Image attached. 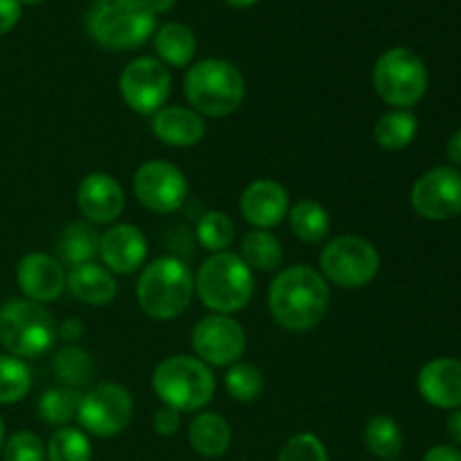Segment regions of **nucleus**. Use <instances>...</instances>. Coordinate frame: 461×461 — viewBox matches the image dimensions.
Returning a JSON list of instances; mask_svg holds the SVG:
<instances>
[{"mask_svg": "<svg viewBox=\"0 0 461 461\" xmlns=\"http://www.w3.org/2000/svg\"><path fill=\"white\" fill-rule=\"evenodd\" d=\"M329 302L327 279L311 266L284 268L268 288L270 315L279 327L293 333L309 331L322 322Z\"/></svg>", "mask_w": 461, "mask_h": 461, "instance_id": "nucleus-1", "label": "nucleus"}, {"mask_svg": "<svg viewBox=\"0 0 461 461\" xmlns=\"http://www.w3.org/2000/svg\"><path fill=\"white\" fill-rule=\"evenodd\" d=\"M194 291L205 309L219 315H232L250 304L255 295V275L239 252H214L198 268Z\"/></svg>", "mask_w": 461, "mask_h": 461, "instance_id": "nucleus-2", "label": "nucleus"}, {"mask_svg": "<svg viewBox=\"0 0 461 461\" xmlns=\"http://www.w3.org/2000/svg\"><path fill=\"white\" fill-rule=\"evenodd\" d=\"M86 30L102 48L135 50L156 34V14L144 0H93Z\"/></svg>", "mask_w": 461, "mask_h": 461, "instance_id": "nucleus-3", "label": "nucleus"}, {"mask_svg": "<svg viewBox=\"0 0 461 461\" xmlns=\"http://www.w3.org/2000/svg\"><path fill=\"white\" fill-rule=\"evenodd\" d=\"M185 97L198 115L228 117L246 99V79L234 63L205 59L194 63L185 75Z\"/></svg>", "mask_w": 461, "mask_h": 461, "instance_id": "nucleus-4", "label": "nucleus"}, {"mask_svg": "<svg viewBox=\"0 0 461 461\" xmlns=\"http://www.w3.org/2000/svg\"><path fill=\"white\" fill-rule=\"evenodd\" d=\"M135 295L149 318L167 322L187 311L194 297V275L178 257H160L140 273Z\"/></svg>", "mask_w": 461, "mask_h": 461, "instance_id": "nucleus-5", "label": "nucleus"}, {"mask_svg": "<svg viewBox=\"0 0 461 461\" xmlns=\"http://www.w3.org/2000/svg\"><path fill=\"white\" fill-rule=\"evenodd\" d=\"M153 392L176 412H198L214 399L216 381L210 365L194 356H169L151 376Z\"/></svg>", "mask_w": 461, "mask_h": 461, "instance_id": "nucleus-6", "label": "nucleus"}, {"mask_svg": "<svg viewBox=\"0 0 461 461\" xmlns=\"http://www.w3.org/2000/svg\"><path fill=\"white\" fill-rule=\"evenodd\" d=\"M57 342V324L43 304L7 300L0 306V345L16 358H39Z\"/></svg>", "mask_w": 461, "mask_h": 461, "instance_id": "nucleus-7", "label": "nucleus"}, {"mask_svg": "<svg viewBox=\"0 0 461 461\" xmlns=\"http://www.w3.org/2000/svg\"><path fill=\"white\" fill-rule=\"evenodd\" d=\"M374 90L392 108L410 111L428 90V70L423 59L410 48H390L374 66Z\"/></svg>", "mask_w": 461, "mask_h": 461, "instance_id": "nucleus-8", "label": "nucleus"}, {"mask_svg": "<svg viewBox=\"0 0 461 461\" xmlns=\"http://www.w3.org/2000/svg\"><path fill=\"white\" fill-rule=\"evenodd\" d=\"M320 268L322 277L336 286L363 288L381 270V257L376 246L358 234H340L324 246L320 255Z\"/></svg>", "mask_w": 461, "mask_h": 461, "instance_id": "nucleus-9", "label": "nucleus"}, {"mask_svg": "<svg viewBox=\"0 0 461 461\" xmlns=\"http://www.w3.org/2000/svg\"><path fill=\"white\" fill-rule=\"evenodd\" d=\"M133 419V396L117 383H97L81 392L77 421L88 435L115 437L129 428Z\"/></svg>", "mask_w": 461, "mask_h": 461, "instance_id": "nucleus-10", "label": "nucleus"}, {"mask_svg": "<svg viewBox=\"0 0 461 461\" xmlns=\"http://www.w3.org/2000/svg\"><path fill=\"white\" fill-rule=\"evenodd\" d=\"M120 95L138 115H156L171 95V75L153 57L133 59L120 75Z\"/></svg>", "mask_w": 461, "mask_h": 461, "instance_id": "nucleus-11", "label": "nucleus"}, {"mask_svg": "<svg viewBox=\"0 0 461 461\" xmlns=\"http://www.w3.org/2000/svg\"><path fill=\"white\" fill-rule=\"evenodd\" d=\"M135 198L153 214H174L189 196L183 171L165 160H149L133 176Z\"/></svg>", "mask_w": 461, "mask_h": 461, "instance_id": "nucleus-12", "label": "nucleus"}, {"mask_svg": "<svg viewBox=\"0 0 461 461\" xmlns=\"http://www.w3.org/2000/svg\"><path fill=\"white\" fill-rule=\"evenodd\" d=\"M248 338L232 315L212 313L192 331V347L198 358L212 367H230L246 354Z\"/></svg>", "mask_w": 461, "mask_h": 461, "instance_id": "nucleus-13", "label": "nucleus"}, {"mask_svg": "<svg viewBox=\"0 0 461 461\" xmlns=\"http://www.w3.org/2000/svg\"><path fill=\"white\" fill-rule=\"evenodd\" d=\"M414 212L428 221H450L461 214V171L435 167L414 183L410 194Z\"/></svg>", "mask_w": 461, "mask_h": 461, "instance_id": "nucleus-14", "label": "nucleus"}, {"mask_svg": "<svg viewBox=\"0 0 461 461\" xmlns=\"http://www.w3.org/2000/svg\"><path fill=\"white\" fill-rule=\"evenodd\" d=\"M66 270L54 257L43 255V252H30L18 261L16 282L18 288L27 300L36 304L54 302L66 291Z\"/></svg>", "mask_w": 461, "mask_h": 461, "instance_id": "nucleus-15", "label": "nucleus"}, {"mask_svg": "<svg viewBox=\"0 0 461 461\" xmlns=\"http://www.w3.org/2000/svg\"><path fill=\"white\" fill-rule=\"evenodd\" d=\"M77 205L93 225L113 223L126 205L124 189L111 174H88L77 189Z\"/></svg>", "mask_w": 461, "mask_h": 461, "instance_id": "nucleus-16", "label": "nucleus"}, {"mask_svg": "<svg viewBox=\"0 0 461 461\" xmlns=\"http://www.w3.org/2000/svg\"><path fill=\"white\" fill-rule=\"evenodd\" d=\"M149 241L142 230L131 223H117L102 234L99 257L111 273L131 275L147 261Z\"/></svg>", "mask_w": 461, "mask_h": 461, "instance_id": "nucleus-17", "label": "nucleus"}, {"mask_svg": "<svg viewBox=\"0 0 461 461\" xmlns=\"http://www.w3.org/2000/svg\"><path fill=\"white\" fill-rule=\"evenodd\" d=\"M239 210L255 230L277 228L288 216V192L277 180L259 178L243 189Z\"/></svg>", "mask_w": 461, "mask_h": 461, "instance_id": "nucleus-18", "label": "nucleus"}, {"mask_svg": "<svg viewBox=\"0 0 461 461\" xmlns=\"http://www.w3.org/2000/svg\"><path fill=\"white\" fill-rule=\"evenodd\" d=\"M423 401L439 410L461 408V360L435 358L426 363L417 378Z\"/></svg>", "mask_w": 461, "mask_h": 461, "instance_id": "nucleus-19", "label": "nucleus"}, {"mask_svg": "<svg viewBox=\"0 0 461 461\" xmlns=\"http://www.w3.org/2000/svg\"><path fill=\"white\" fill-rule=\"evenodd\" d=\"M153 135L167 147H194L205 138V120L194 108L165 106L153 115Z\"/></svg>", "mask_w": 461, "mask_h": 461, "instance_id": "nucleus-20", "label": "nucleus"}, {"mask_svg": "<svg viewBox=\"0 0 461 461\" xmlns=\"http://www.w3.org/2000/svg\"><path fill=\"white\" fill-rule=\"evenodd\" d=\"M66 286L75 300L90 306L111 304L117 295V282L113 273L104 266L95 264V261L70 268Z\"/></svg>", "mask_w": 461, "mask_h": 461, "instance_id": "nucleus-21", "label": "nucleus"}, {"mask_svg": "<svg viewBox=\"0 0 461 461\" xmlns=\"http://www.w3.org/2000/svg\"><path fill=\"white\" fill-rule=\"evenodd\" d=\"M230 444H232V428L221 414L201 412L189 426V446L201 457H221L228 453Z\"/></svg>", "mask_w": 461, "mask_h": 461, "instance_id": "nucleus-22", "label": "nucleus"}, {"mask_svg": "<svg viewBox=\"0 0 461 461\" xmlns=\"http://www.w3.org/2000/svg\"><path fill=\"white\" fill-rule=\"evenodd\" d=\"M153 45L160 61L174 68H187L196 54V36L183 23H165L156 32Z\"/></svg>", "mask_w": 461, "mask_h": 461, "instance_id": "nucleus-23", "label": "nucleus"}, {"mask_svg": "<svg viewBox=\"0 0 461 461\" xmlns=\"http://www.w3.org/2000/svg\"><path fill=\"white\" fill-rule=\"evenodd\" d=\"M99 241H102V234L97 232V228L93 223L75 221V223H70L61 232V239H59V257L70 268L88 264V261H93L99 255Z\"/></svg>", "mask_w": 461, "mask_h": 461, "instance_id": "nucleus-24", "label": "nucleus"}, {"mask_svg": "<svg viewBox=\"0 0 461 461\" xmlns=\"http://www.w3.org/2000/svg\"><path fill=\"white\" fill-rule=\"evenodd\" d=\"M419 120L412 111L392 108L374 126V140L385 151H403L417 138Z\"/></svg>", "mask_w": 461, "mask_h": 461, "instance_id": "nucleus-25", "label": "nucleus"}, {"mask_svg": "<svg viewBox=\"0 0 461 461\" xmlns=\"http://www.w3.org/2000/svg\"><path fill=\"white\" fill-rule=\"evenodd\" d=\"M239 257L248 264L250 270H259V273H273L282 266L284 250L279 239L268 230H252L243 237L241 250Z\"/></svg>", "mask_w": 461, "mask_h": 461, "instance_id": "nucleus-26", "label": "nucleus"}, {"mask_svg": "<svg viewBox=\"0 0 461 461\" xmlns=\"http://www.w3.org/2000/svg\"><path fill=\"white\" fill-rule=\"evenodd\" d=\"M363 439L369 455H374V457L381 461H394L403 453V432H401V426L392 417H385V414L369 419L367 426H365Z\"/></svg>", "mask_w": 461, "mask_h": 461, "instance_id": "nucleus-27", "label": "nucleus"}, {"mask_svg": "<svg viewBox=\"0 0 461 461\" xmlns=\"http://www.w3.org/2000/svg\"><path fill=\"white\" fill-rule=\"evenodd\" d=\"M54 374L59 383L70 390H81L88 387L95 378V360L86 349L75 345H66L57 356H54Z\"/></svg>", "mask_w": 461, "mask_h": 461, "instance_id": "nucleus-28", "label": "nucleus"}, {"mask_svg": "<svg viewBox=\"0 0 461 461\" xmlns=\"http://www.w3.org/2000/svg\"><path fill=\"white\" fill-rule=\"evenodd\" d=\"M288 225L293 234L304 243H320L331 232L329 212L315 201H300L288 210Z\"/></svg>", "mask_w": 461, "mask_h": 461, "instance_id": "nucleus-29", "label": "nucleus"}, {"mask_svg": "<svg viewBox=\"0 0 461 461\" xmlns=\"http://www.w3.org/2000/svg\"><path fill=\"white\" fill-rule=\"evenodd\" d=\"M79 401V390H70V387L48 390L39 401V417L43 419V423H48V426L66 428L72 419H77Z\"/></svg>", "mask_w": 461, "mask_h": 461, "instance_id": "nucleus-30", "label": "nucleus"}, {"mask_svg": "<svg viewBox=\"0 0 461 461\" xmlns=\"http://www.w3.org/2000/svg\"><path fill=\"white\" fill-rule=\"evenodd\" d=\"M32 390V372L25 360L16 356H0V405H12L25 399Z\"/></svg>", "mask_w": 461, "mask_h": 461, "instance_id": "nucleus-31", "label": "nucleus"}, {"mask_svg": "<svg viewBox=\"0 0 461 461\" xmlns=\"http://www.w3.org/2000/svg\"><path fill=\"white\" fill-rule=\"evenodd\" d=\"M48 450V461H90L93 459V446L86 432L77 428H59L50 444L45 446Z\"/></svg>", "mask_w": 461, "mask_h": 461, "instance_id": "nucleus-32", "label": "nucleus"}, {"mask_svg": "<svg viewBox=\"0 0 461 461\" xmlns=\"http://www.w3.org/2000/svg\"><path fill=\"white\" fill-rule=\"evenodd\" d=\"M264 387V372L252 363H234L225 374V390L234 401H241V403H252L259 399Z\"/></svg>", "mask_w": 461, "mask_h": 461, "instance_id": "nucleus-33", "label": "nucleus"}, {"mask_svg": "<svg viewBox=\"0 0 461 461\" xmlns=\"http://www.w3.org/2000/svg\"><path fill=\"white\" fill-rule=\"evenodd\" d=\"M234 221L230 219L225 212H207V214L201 216L196 225V237L198 243H201L205 250H210L212 255L214 252L228 250L230 243L234 241Z\"/></svg>", "mask_w": 461, "mask_h": 461, "instance_id": "nucleus-34", "label": "nucleus"}, {"mask_svg": "<svg viewBox=\"0 0 461 461\" xmlns=\"http://www.w3.org/2000/svg\"><path fill=\"white\" fill-rule=\"evenodd\" d=\"M277 461H329V453L313 432L293 435L279 450Z\"/></svg>", "mask_w": 461, "mask_h": 461, "instance_id": "nucleus-35", "label": "nucleus"}, {"mask_svg": "<svg viewBox=\"0 0 461 461\" xmlns=\"http://www.w3.org/2000/svg\"><path fill=\"white\" fill-rule=\"evenodd\" d=\"M3 461H48V450L34 432H16L3 446Z\"/></svg>", "mask_w": 461, "mask_h": 461, "instance_id": "nucleus-36", "label": "nucleus"}, {"mask_svg": "<svg viewBox=\"0 0 461 461\" xmlns=\"http://www.w3.org/2000/svg\"><path fill=\"white\" fill-rule=\"evenodd\" d=\"M153 430L160 437H171L180 430V412L171 408H160L153 414Z\"/></svg>", "mask_w": 461, "mask_h": 461, "instance_id": "nucleus-37", "label": "nucleus"}, {"mask_svg": "<svg viewBox=\"0 0 461 461\" xmlns=\"http://www.w3.org/2000/svg\"><path fill=\"white\" fill-rule=\"evenodd\" d=\"M21 21V3L18 0H0V36L12 32Z\"/></svg>", "mask_w": 461, "mask_h": 461, "instance_id": "nucleus-38", "label": "nucleus"}, {"mask_svg": "<svg viewBox=\"0 0 461 461\" xmlns=\"http://www.w3.org/2000/svg\"><path fill=\"white\" fill-rule=\"evenodd\" d=\"M84 331L86 329H84V324H81V320L68 318L66 322L57 329V336H61V340H66V342H75L84 336Z\"/></svg>", "mask_w": 461, "mask_h": 461, "instance_id": "nucleus-39", "label": "nucleus"}, {"mask_svg": "<svg viewBox=\"0 0 461 461\" xmlns=\"http://www.w3.org/2000/svg\"><path fill=\"white\" fill-rule=\"evenodd\" d=\"M423 461H461V450L453 446H435L423 455Z\"/></svg>", "mask_w": 461, "mask_h": 461, "instance_id": "nucleus-40", "label": "nucleus"}, {"mask_svg": "<svg viewBox=\"0 0 461 461\" xmlns=\"http://www.w3.org/2000/svg\"><path fill=\"white\" fill-rule=\"evenodd\" d=\"M446 430H448L450 439L461 446V410H453L448 414V419H446Z\"/></svg>", "mask_w": 461, "mask_h": 461, "instance_id": "nucleus-41", "label": "nucleus"}, {"mask_svg": "<svg viewBox=\"0 0 461 461\" xmlns=\"http://www.w3.org/2000/svg\"><path fill=\"white\" fill-rule=\"evenodd\" d=\"M446 156L453 162L455 167H461V129L457 133H453V138L448 140V147H446Z\"/></svg>", "mask_w": 461, "mask_h": 461, "instance_id": "nucleus-42", "label": "nucleus"}, {"mask_svg": "<svg viewBox=\"0 0 461 461\" xmlns=\"http://www.w3.org/2000/svg\"><path fill=\"white\" fill-rule=\"evenodd\" d=\"M144 3H147V7L158 16V14L171 12L176 5V0H144Z\"/></svg>", "mask_w": 461, "mask_h": 461, "instance_id": "nucleus-43", "label": "nucleus"}, {"mask_svg": "<svg viewBox=\"0 0 461 461\" xmlns=\"http://www.w3.org/2000/svg\"><path fill=\"white\" fill-rule=\"evenodd\" d=\"M225 5H230V7H237V9H246L250 7V5L259 3V0H223Z\"/></svg>", "mask_w": 461, "mask_h": 461, "instance_id": "nucleus-44", "label": "nucleus"}, {"mask_svg": "<svg viewBox=\"0 0 461 461\" xmlns=\"http://www.w3.org/2000/svg\"><path fill=\"white\" fill-rule=\"evenodd\" d=\"M5 421H3V417H0V453H3V446H5Z\"/></svg>", "mask_w": 461, "mask_h": 461, "instance_id": "nucleus-45", "label": "nucleus"}, {"mask_svg": "<svg viewBox=\"0 0 461 461\" xmlns=\"http://www.w3.org/2000/svg\"><path fill=\"white\" fill-rule=\"evenodd\" d=\"M18 3H25V5H39V3H43V0H18Z\"/></svg>", "mask_w": 461, "mask_h": 461, "instance_id": "nucleus-46", "label": "nucleus"}]
</instances>
